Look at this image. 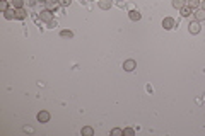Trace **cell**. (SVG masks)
I'll return each mask as SVG.
<instances>
[{
    "mask_svg": "<svg viewBox=\"0 0 205 136\" xmlns=\"http://www.w3.org/2000/svg\"><path fill=\"white\" fill-rule=\"evenodd\" d=\"M24 2H26L27 5H29V7H33V5H36V2H38V0H24Z\"/></svg>",
    "mask_w": 205,
    "mask_h": 136,
    "instance_id": "603a6c76",
    "label": "cell"
},
{
    "mask_svg": "<svg viewBox=\"0 0 205 136\" xmlns=\"http://www.w3.org/2000/svg\"><path fill=\"white\" fill-rule=\"evenodd\" d=\"M110 7H111V0H99V9L108 10Z\"/></svg>",
    "mask_w": 205,
    "mask_h": 136,
    "instance_id": "9c48e42d",
    "label": "cell"
},
{
    "mask_svg": "<svg viewBox=\"0 0 205 136\" xmlns=\"http://www.w3.org/2000/svg\"><path fill=\"white\" fill-rule=\"evenodd\" d=\"M38 121L40 122H48L50 121V112H48V111H41V112H38Z\"/></svg>",
    "mask_w": 205,
    "mask_h": 136,
    "instance_id": "5b68a950",
    "label": "cell"
},
{
    "mask_svg": "<svg viewBox=\"0 0 205 136\" xmlns=\"http://www.w3.org/2000/svg\"><path fill=\"white\" fill-rule=\"evenodd\" d=\"M56 26H58V22H56L55 19H53V21H50V22H48V27H50V29H55Z\"/></svg>",
    "mask_w": 205,
    "mask_h": 136,
    "instance_id": "ffe728a7",
    "label": "cell"
},
{
    "mask_svg": "<svg viewBox=\"0 0 205 136\" xmlns=\"http://www.w3.org/2000/svg\"><path fill=\"white\" fill-rule=\"evenodd\" d=\"M188 4V0H173V7L174 9H183Z\"/></svg>",
    "mask_w": 205,
    "mask_h": 136,
    "instance_id": "52a82bcc",
    "label": "cell"
},
{
    "mask_svg": "<svg viewBox=\"0 0 205 136\" xmlns=\"http://www.w3.org/2000/svg\"><path fill=\"white\" fill-rule=\"evenodd\" d=\"M123 134H127V136H133V134H135V131H133V128H125V129H123Z\"/></svg>",
    "mask_w": 205,
    "mask_h": 136,
    "instance_id": "e0dca14e",
    "label": "cell"
},
{
    "mask_svg": "<svg viewBox=\"0 0 205 136\" xmlns=\"http://www.w3.org/2000/svg\"><path fill=\"white\" fill-rule=\"evenodd\" d=\"M26 10L24 9H15V19H19V21H22V19H26Z\"/></svg>",
    "mask_w": 205,
    "mask_h": 136,
    "instance_id": "8fae6325",
    "label": "cell"
},
{
    "mask_svg": "<svg viewBox=\"0 0 205 136\" xmlns=\"http://www.w3.org/2000/svg\"><path fill=\"white\" fill-rule=\"evenodd\" d=\"M82 134L84 136H92L94 134V129H92L91 126H84V128H82Z\"/></svg>",
    "mask_w": 205,
    "mask_h": 136,
    "instance_id": "5bb4252c",
    "label": "cell"
},
{
    "mask_svg": "<svg viewBox=\"0 0 205 136\" xmlns=\"http://www.w3.org/2000/svg\"><path fill=\"white\" fill-rule=\"evenodd\" d=\"M40 17H41V21H44V22L53 21V14H51V10H48V9H44V10L40 12Z\"/></svg>",
    "mask_w": 205,
    "mask_h": 136,
    "instance_id": "3957f363",
    "label": "cell"
},
{
    "mask_svg": "<svg viewBox=\"0 0 205 136\" xmlns=\"http://www.w3.org/2000/svg\"><path fill=\"white\" fill-rule=\"evenodd\" d=\"M111 134H113V136H121V134H123V129H120V128H115L113 131H111Z\"/></svg>",
    "mask_w": 205,
    "mask_h": 136,
    "instance_id": "d6986e66",
    "label": "cell"
},
{
    "mask_svg": "<svg viewBox=\"0 0 205 136\" xmlns=\"http://www.w3.org/2000/svg\"><path fill=\"white\" fill-rule=\"evenodd\" d=\"M24 0H12V5H14V9H22L24 7Z\"/></svg>",
    "mask_w": 205,
    "mask_h": 136,
    "instance_id": "2e32d148",
    "label": "cell"
},
{
    "mask_svg": "<svg viewBox=\"0 0 205 136\" xmlns=\"http://www.w3.org/2000/svg\"><path fill=\"white\" fill-rule=\"evenodd\" d=\"M38 2H43V4H44V2H46V0H38Z\"/></svg>",
    "mask_w": 205,
    "mask_h": 136,
    "instance_id": "d4e9b609",
    "label": "cell"
},
{
    "mask_svg": "<svg viewBox=\"0 0 205 136\" xmlns=\"http://www.w3.org/2000/svg\"><path fill=\"white\" fill-rule=\"evenodd\" d=\"M0 10H2V12L9 10V4L5 2V0H2V2H0Z\"/></svg>",
    "mask_w": 205,
    "mask_h": 136,
    "instance_id": "ac0fdd59",
    "label": "cell"
},
{
    "mask_svg": "<svg viewBox=\"0 0 205 136\" xmlns=\"http://www.w3.org/2000/svg\"><path fill=\"white\" fill-rule=\"evenodd\" d=\"M60 36H62V37H72L73 34L70 33V31H62V33H60Z\"/></svg>",
    "mask_w": 205,
    "mask_h": 136,
    "instance_id": "7402d4cb",
    "label": "cell"
},
{
    "mask_svg": "<svg viewBox=\"0 0 205 136\" xmlns=\"http://www.w3.org/2000/svg\"><path fill=\"white\" fill-rule=\"evenodd\" d=\"M200 9H202V10H205V0H200Z\"/></svg>",
    "mask_w": 205,
    "mask_h": 136,
    "instance_id": "cb8c5ba5",
    "label": "cell"
},
{
    "mask_svg": "<svg viewBox=\"0 0 205 136\" xmlns=\"http://www.w3.org/2000/svg\"><path fill=\"white\" fill-rule=\"evenodd\" d=\"M179 12H181V15H183V17H190V15L193 14V10H191L188 5H185L183 9H179Z\"/></svg>",
    "mask_w": 205,
    "mask_h": 136,
    "instance_id": "30bf717a",
    "label": "cell"
},
{
    "mask_svg": "<svg viewBox=\"0 0 205 136\" xmlns=\"http://www.w3.org/2000/svg\"><path fill=\"white\" fill-rule=\"evenodd\" d=\"M60 2V5H62V7H69L70 4H72V0H58Z\"/></svg>",
    "mask_w": 205,
    "mask_h": 136,
    "instance_id": "44dd1931",
    "label": "cell"
},
{
    "mask_svg": "<svg viewBox=\"0 0 205 136\" xmlns=\"http://www.w3.org/2000/svg\"><path fill=\"white\" fill-rule=\"evenodd\" d=\"M186 5L191 9V10H197V9H200V0H188Z\"/></svg>",
    "mask_w": 205,
    "mask_h": 136,
    "instance_id": "ba28073f",
    "label": "cell"
},
{
    "mask_svg": "<svg viewBox=\"0 0 205 136\" xmlns=\"http://www.w3.org/2000/svg\"><path fill=\"white\" fill-rule=\"evenodd\" d=\"M123 68L127 72H132V70H135L137 68V63H135V60H127V61L123 63Z\"/></svg>",
    "mask_w": 205,
    "mask_h": 136,
    "instance_id": "277c9868",
    "label": "cell"
},
{
    "mask_svg": "<svg viewBox=\"0 0 205 136\" xmlns=\"http://www.w3.org/2000/svg\"><path fill=\"white\" fill-rule=\"evenodd\" d=\"M200 22L198 21H193V22H190V24H188V31H190V34H198L200 33Z\"/></svg>",
    "mask_w": 205,
    "mask_h": 136,
    "instance_id": "7a4b0ae2",
    "label": "cell"
},
{
    "mask_svg": "<svg viewBox=\"0 0 205 136\" xmlns=\"http://www.w3.org/2000/svg\"><path fill=\"white\" fill-rule=\"evenodd\" d=\"M5 19H15V9H9V10L4 12Z\"/></svg>",
    "mask_w": 205,
    "mask_h": 136,
    "instance_id": "9a60e30c",
    "label": "cell"
},
{
    "mask_svg": "<svg viewBox=\"0 0 205 136\" xmlns=\"http://www.w3.org/2000/svg\"><path fill=\"white\" fill-rule=\"evenodd\" d=\"M44 5H46L48 10L53 12V10H55V9L60 5V2H58V0H46V2H44Z\"/></svg>",
    "mask_w": 205,
    "mask_h": 136,
    "instance_id": "8992f818",
    "label": "cell"
},
{
    "mask_svg": "<svg viewBox=\"0 0 205 136\" xmlns=\"http://www.w3.org/2000/svg\"><path fill=\"white\" fill-rule=\"evenodd\" d=\"M174 26H176V22H174V19H173V17H166L164 21H162V27H164L166 31L174 29Z\"/></svg>",
    "mask_w": 205,
    "mask_h": 136,
    "instance_id": "6da1fadb",
    "label": "cell"
},
{
    "mask_svg": "<svg viewBox=\"0 0 205 136\" xmlns=\"http://www.w3.org/2000/svg\"><path fill=\"white\" fill-rule=\"evenodd\" d=\"M195 19H197L198 22L203 21V19H205V10H202V9H197V10H195Z\"/></svg>",
    "mask_w": 205,
    "mask_h": 136,
    "instance_id": "7c38bea8",
    "label": "cell"
},
{
    "mask_svg": "<svg viewBox=\"0 0 205 136\" xmlns=\"http://www.w3.org/2000/svg\"><path fill=\"white\" fill-rule=\"evenodd\" d=\"M128 15H130V19H132V21H140V17H142L139 10H130V12H128Z\"/></svg>",
    "mask_w": 205,
    "mask_h": 136,
    "instance_id": "4fadbf2b",
    "label": "cell"
}]
</instances>
